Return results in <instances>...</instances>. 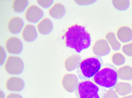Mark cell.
Instances as JSON below:
<instances>
[{"instance_id":"cell-31","label":"cell","mask_w":132,"mask_h":98,"mask_svg":"<svg viewBox=\"0 0 132 98\" xmlns=\"http://www.w3.org/2000/svg\"><path fill=\"white\" fill-rule=\"evenodd\" d=\"M35 98H38V97H35Z\"/></svg>"},{"instance_id":"cell-13","label":"cell","mask_w":132,"mask_h":98,"mask_svg":"<svg viewBox=\"0 0 132 98\" xmlns=\"http://www.w3.org/2000/svg\"><path fill=\"white\" fill-rule=\"evenodd\" d=\"M37 27L39 33L46 35L52 32L54 29V25L50 19L43 18L37 23Z\"/></svg>"},{"instance_id":"cell-7","label":"cell","mask_w":132,"mask_h":98,"mask_svg":"<svg viewBox=\"0 0 132 98\" xmlns=\"http://www.w3.org/2000/svg\"><path fill=\"white\" fill-rule=\"evenodd\" d=\"M5 47L7 52L12 54H20L23 50L21 40L15 36H10L6 40Z\"/></svg>"},{"instance_id":"cell-29","label":"cell","mask_w":132,"mask_h":98,"mask_svg":"<svg viewBox=\"0 0 132 98\" xmlns=\"http://www.w3.org/2000/svg\"><path fill=\"white\" fill-rule=\"evenodd\" d=\"M0 98H5V95L2 91H0Z\"/></svg>"},{"instance_id":"cell-26","label":"cell","mask_w":132,"mask_h":98,"mask_svg":"<svg viewBox=\"0 0 132 98\" xmlns=\"http://www.w3.org/2000/svg\"><path fill=\"white\" fill-rule=\"evenodd\" d=\"M7 54L3 46H0V65H3L7 60Z\"/></svg>"},{"instance_id":"cell-4","label":"cell","mask_w":132,"mask_h":98,"mask_svg":"<svg viewBox=\"0 0 132 98\" xmlns=\"http://www.w3.org/2000/svg\"><path fill=\"white\" fill-rule=\"evenodd\" d=\"M106 89L89 80L80 82L75 91L77 98H103Z\"/></svg>"},{"instance_id":"cell-32","label":"cell","mask_w":132,"mask_h":98,"mask_svg":"<svg viewBox=\"0 0 132 98\" xmlns=\"http://www.w3.org/2000/svg\"><path fill=\"white\" fill-rule=\"evenodd\" d=\"M131 3H132V2H131Z\"/></svg>"},{"instance_id":"cell-19","label":"cell","mask_w":132,"mask_h":98,"mask_svg":"<svg viewBox=\"0 0 132 98\" xmlns=\"http://www.w3.org/2000/svg\"><path fill=\"white\" fill-rule=\"evenodd\" d=\"M106 39L109 43L110 47L114 51H118L120 49L122 44L117 39L115 33L112 32H108L106 35Z\"/></svg>"},{"instance_id":"cell-16","label":"cell","mask_w":132,"mask_h":98,"mask_svg":"<svg viewBox=\"0 0 132 98\" xmlns=\"http://www.w3.org/2000/svg\"><path fill=\"white\" fill-rule=\"evenodd\" d=\"M117 37L120 42L126 43L132 40V29L127 26L119 27L116 33Z\"/></svg>"},{"instance_id":"cell-12","label":"cell","mask_w":132,"mask_h":98,"mask_svg":"<svg viewBox=\"0 0 132 98\" xmlns=\"http://www.w3.org/2000/svg\"><path fill=\"white\" fill-rule=\"evenodd\" d=\"M22 39L27 42H32L37 39L38 33L35 26L32 24H26L21 32Z\"/></svg>"},{"instance_id":"cell-27","label":"cell","mask_w":132,"mask_h":98,"mask_svg":"<svg viewBox=\"0 0 132 98\" xmlns=\"http://www.w3.org/2000/svg\"><path fill=\"white\" fill-rule=\"evenodd\" d=\"M75 2L79 5L84 6L91 5V4L96 3V1H95V0H76Z\"/></svg>"},{"instance_id":"cell-17","label":"cell","mask_w":132,"mask_h":98,"mask_svg":"<svg viewBox=\"0 0 132 98\" xmlns=\"http://www.w3.org/2000/svg\"><path fill=\"white\" fill-rule=\"evenodd\" d=\"M114 91L119 95L125 96L132 92V86L127 82H118L114 88Z\"/></svg>"},{"instance_id":"cell-14","label":"cell","mask_w":132,"mask_h":98,"mask_svg":"<svg viewBox=\"0 0 132 98\" xmlns=\"http://www.w3.org/2000/svg\"><path fill=\"white\" fill-rule=\"evenodd\" d=\"M48 13L52 18L55 19H60L65 15V7L62 4L60 3H54L49 9Z\"/></svg>"},{"instance_id":"cell-21","label":"cell","mask_w":132,"mask_h":98,"mask_svg":"<svg viewBox=\"0 0 132 98\" xmlns=\"http://www.w3.org/2000/svg\"><path fill=\"white\" fill-rule=\"evenodd\" d=\"M112 3L113 7L116 9L120 11H125L127 10L130 7V1L128 0H125V1H112Z\"/></svg>"},{"instance_id":"cell-33","label":"cell","mask_w":132,"mask_h":98,"mask_svg":"<svg viewBox=\"0 0 132 98\" xmlns=\"http://www.w3.org/2000/svg\"><path fill=\"white\" fill-rule=\"evenodd\" d=\"M131 25H132V24H131Z\"/></svg>"},{"instance_id":"cell-30","label":"cell","mask_w":132,"mask_h":98,"mask_svg":"<svg viewBox=\"0 0 132 98\" xmlns=\"http://www.w3.org/2000/svg\"><path fill=\"white\" fill-rule=\"evenodd\" d=\"M122 98H132V95H127L125 96H123Z\"/></svg>"},{"instance_id":"cell-20","label":"cell","mask_w":132,"mask_h":98,"mask_svg":"<svg viewBox=\"0 0 132 98\" xmlns=\"http://www.w3.org/2000/svg\"><path fill=\"white\" fill-rule=\"evenodd\" d=\"M28 1L27 0H15L12 1V8L14 12L21 13L26 11L28 7Z\"/></svg>"},{"instance_id":"cell-18","label":"cell","mask_w":132,"mask_h":98,"mask_svg":"<svg viewBox=\"0 0 132 98\" xmlns=\"http://www.w3.org/2000/svg\"><path fill=\"white\" fill-rule=\"evenodd\" d=\"M118 78L121 80H132V67L129 65H125L117 70Z\"/></svg>"},{"instance_id":"cell-3","label":"cell","mask_w":132,"mask_h":98,"mask_svg":"<svg viewBox=\"0 0 132 98\" xmlns=\"http://www.w3.org/2000/svg\"><path fill=\"white\" fill-rule=\"evenodd\" d=\"M101 57H90L82 60L78 68V77L81 80H90L103 67Z\"/></svg>"},{"instance_id":"cell-11","label":"cell","mask_w":132,"mask_h":98,"mask_svg":"<svg viewBox=\"0 0 132 98\" xmlns=\"http://www.w3.org/2000/svg\"><path fill=\"white\" fill-rule=\"evenodd\" d=\"M24 27V22L19 16H14L10 18L7 23V28L10 33L17 35L22 31Z\"/></svg>"},{"instance_id":"cell-6","label":"cell","mask_w":132,"mask_h":98,"mask_svg":"<svg viewBox=\"0 0 132 98\" xmlns=\"http://www.w3.org/2000/svg\"><path fill=\"white\" fill-rule=\"evenodd\" d=\"M44 13L41 8L36 5H29L25 12V18L28 22L38 23L43 18Z\"/></svg>"},{"instance_id":"cell-2","label":"cell","mask_w":132,"mask_h":98,"mask_svg":"<svg viewBox=\"0 0 132 98\" xmlns=\"http://www.w3.org/2000/svg\"><path fill=\"white\" fill-rule=\"evenodd\" d=\"M115 67L110 64L104 65L103 68L92 78V82L106 89H114L118 83V72Z\"/></svg>"},{"instance_id":"cell-28","label":"cell","mask_w":132,"mask_h":98,"mask_svg":"<svg viewBox=\"0 0 132 98\" xmlns=\"http://www.w3.org/2000/svg\"><path fill=\"white\" fill-rule=\"evenodd\" d=\"M5 98H23L22 96L19 93H11L8 94Z\"/></svg>"},{"instance_id":"cell-22","label":"cell","mask_w":132,"mask_h":98,"mask_svg":"<svg viewBox=\"0 0 132 98\" xmlns=\"http://www.w3.org/2000/svg\"><path fill=\"white\" fill-rule=\"evenodd\" d=\"M112 61L114 65L121 66L125 64L126 58L122 53H116L112 56Z\"/></svg>"},{"instance_id":"cell-5","label":"cell","mask_w":132,"mask_h":98,"mask_svg":"<svg viewBox=\"0 0 132 98\" xmlns=\"http://www.w3.org/2000/svg\"><path fill=\"white\" fill-rule=\"evenodd\" d=\"M4 65L5 71L10 75H20L24 69V62L18 56H8Z\"/></svg>"},{"instance_id":"cell-15","label":"cell","mask_w":132,"mask_h":98,"mask_svg":"<svg viewBox=\"0 0 132 98\" xmlns=\"http://www.w3.org/2000/svg\"><path fill=\"white\" fill-rule=\"evenodd\" d=\"M81 61L82 58L79 54L71 55L66 58L64 61L65 69L69 72L73 71L78 68Z\"/></svg>"},{"instance_id":"cell-8","label":"cell","mask_w":132,"mask_h":98,"mask_svg":"<svg viewBox=\"0 0 132 98\" xmlns=\"http://www.w3.org/2000/svg\"><path fill=\"white\" fill-rule=\"evenodd\" d=\"M79 78L73 74H67L63 75L62 80V85L65 91L69 93L75 92L79 84Z\"/></svg>"},{"instance_id":"cell-1","label":"cell","mask_w":132,"mask_h":98,"mask_svg":"<svg viewBox=\"0 0 132 98\" xmlns=\"http://www.w3.org/2000/svg\"><path fill=\"white\" fill-rule=\"evenodd\" d=\"M63 39L66 46L78 53L88 48L91 44V37L84 26L75 24L68 27Z\"/></svg>"},{"instance_id":"cell-24","label":"cell","mask_w":132,"mask_h":98,"mask_svg":"<svg viewBox=\"0 0 132 98\" xmlns=\"http://www.w3.org/2000/svg\"><path fill=\"white\" fill-rule=\"evenodd\" d=\"M122 52L128 57H132V43L126 44L122 47Z\"/></svg>"},{"instance_id":"cell-9","label":"cell","mask_w":132,"mask_h":98,"mask_svg":"<svg viewBox=\"0 0 132 98\" xmlns=\"http://www.w3.org/2000/svg\"><path fill=\"white\" fill-rule=\"evenodd\" d=\"M92 51L97 57L107 56L111 52V47L105 39H99L96 42L92 47Z\"/></svg>"},{"instance_id":"cell-23","label":"cell","mask_w":132,"mask_h":98,"mask_svg":"<svg viewBox=\"0 0 132 98\" xmlns=\"http://www.w3.org/2000/svg\"><path fill=\"white\" fill-rule=\"evenodd\" d=\"M37 4L44 8H51L54 4L53 0H38Z\"/></svg>"},{"instance_id":"cell-10","label":"cell","mask_w":132,"mask_h":98,"mask_svg":"<svg viewBox=\"0 0 132 98\" xmlns=\"http://www.w3.org/2000/svg\"><path fill=\"white\" fill-rule=\"evenodd\" d=\"M5 87L9 91L20 92L24 89L25 82L22 78L18 76H11L6 80Z\"/></svg>"},{"instance_id":"cell-25","label":"cell","mask_w":132,"mask_h":98,"mask_svg":"<svg viewBox=\"0 0 132 98\" xmlns=\"http://www.w3.org/2000/svg\"><path fill=\"white\" fill-rule=\"evenodd\" d=\"M103 98H119L118 94L114 89H109L106 90Z\"/></svg>"}]
</instances>
